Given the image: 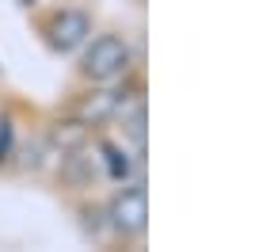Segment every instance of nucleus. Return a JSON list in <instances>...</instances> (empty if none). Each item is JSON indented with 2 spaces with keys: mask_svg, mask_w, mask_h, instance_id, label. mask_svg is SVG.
<instances>
[{
  "mask_svg": "<svg viewBox=\"0 0 263 252\" xmlns=\"http://www.w3.org/2000/svg\"><path fill=\"white\" fill-rule=\"evenodd\" d=\"M130 61H134V53L119 34H99V39H92V46L84 50L80 73L88 80H96V84H111V80H119L130 69Z\"/></svg>",
  "mask_w": 263,
  "mask_h": 252,
  "instance_id": "obj_1",
  "label": "nucleus"
},
{
  "mask_svg": "<svg viewBox=\"0 0 263 252\" xmlns=\"http://www.w3.org/2000/svg\"><path fill=\"white\" fill-rule=\"evenodd\" d=\"M149 222V195H145L141 184L122 187L119 195L111 199V226L122 233V237H138Z\"/></svg>",
  "mask_w": 263,
  "mask_h": 252,
  "instance_id": "obj_2",
  "label": "nucleus"
},
{
  "mask_svg": "<svg viewBox=\"0 0 263 252\" xmlns=\"http://www.w3.org/2000/svg\"><path fill=\"white\" fill-rule=\"evenodd\" d=\"M46 34H50V46L53 50L72 53L77 46H84V42H88V34H92V20H88V12H80V8H61V12L46 23Z\"/></svg>",
  "mask_w": 263,
  "mask_h": 252,
  "instance_id": "obj_3",
  "label": "nucleus"
},
{
  "mask_svg": "<svg viewBox=\"0 0 263 252\" xmlns=\"http://www.w3.org/2000/svg\"><path fill=\"white\" fill-rule=\"evenodd\" d=\"M111 111H119V92H99V96H92V100L80 103V119H84V122H99V119H107Z\"/></svg>",
  "mask_w": 263,
  "mask_h": 252,
  "instance_id": "obj_4",
  "label": "nucleus"
},
{
  "mask_svg": "<svg viewBox=\"0 0 263 252\" xmlns=\"http://www.w3.org/2000/svg\"><path fill=\"white\" fill-rule=\"evenodd\" d=\"M103 157H107V165H111V176H115V179H126V176H130V160H126V153H119L115 146H103Z\"/></svg>",
  "mask_w": 263,
  "mask_h": 252,
  "instance_id": "obj_5",
  "label": "nucleus"
},
{
  "mask_svg": "<svg viewBox=\"0 0 263 252\" xmlns=\"http://www.w3.org/2000/svg\"><path fill=\"white\" fill-rule=\"evenodd\" d=\"M8 149H12V122H0V160H4L8 157Z\"/></svg>",
  "mask_w": 263,
  "mask_h": 252,
  "instance_id": "obj_6",
  "label": "nucleus"
},
{
  "mask_svg": "<svg viewBox=\"0 0 263 252\" xmlns=\"http://www.w3.org/2000/svg\"><path fill=\"white\" fill-rule=\"evenodd\" d=\"M27 4H31V0H27Z\"/></svg>",
  "mask_w": 263,
  "mask_h": 252,
  "instance_id": "obj_7",
  "label": "nucleus"
}]
</instances>
